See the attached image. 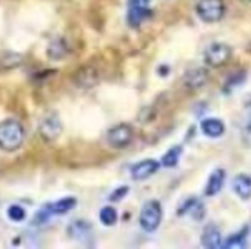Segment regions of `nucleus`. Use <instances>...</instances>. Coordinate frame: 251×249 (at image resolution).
Wrapping results in <instances>:
<instances>
[{"instance_id": "1", "label": "nucleus", "mask_w": 251, "mask_h": 249, "mask_svg": "<svg viewBox=\"0 0 251 249\" xmlns=\"http://www.w3.org/2000/svg\"><path fill=\"white\" fill-rule=\"evenodd\" d=\"M25 142V128L16 118H6L0 122V149L5 153H14Z\"/></svg>"}, {"instance_id": "2", "label": "nucleus", "mask_w": 251, "mask_h": 249, "mask_svg": "<svg viewBox=\"0 0 251 249\" xmlns=\"http://www.w3.org/2000/svg\"><path fill=\"white\" fill-rule=\"evenodd\" d=\"M163 219V208L159 200H148L140 209L139 214V225L145 232H154Z\"/></svg>"}, {"instance_id": "3", "label": "nucleus", "mask_w": 251, "mask_h": 249, "mask_svg": "<svg viewBox=\"0 0 251 249\" xmlns=\"http://www.w3.org/2000/svg\"><path fill=\"white\" fill-rule=\"evenodd\" d=\"M233 49L224 42H213L203 51V63L208 68H221L231 60Z\"/></svg>"}, {"instance_id": "4", "label": "nucleus", "mask_w": 251, "mask_h": 249, "mask_svg": "<svg viewBox=\"0 0 251 249\" xmlns=\"http://www.w3.org/2000/svg\"><path fill=\"white\" fill-rule=\"evenodd\" d=\"M77 204V200L74 197H63L57 202H52V203H47L40 211H37L36 217H34V223L36 225H42L48 222L52 215H63L70 212L71 209L75 208Z\"/></svg>"}, {"instance_id": "5", "label": "nucleus", "mask_w": 251, "mask_h": 249, "mask_svg": "<svg viewBox=\"0 0 251 249\" xmlns=\"http://www.w3.org/2000/svg\"><path fill=\"white\" fill-rule=\"evenodd\" d=\"M225 2L224 0H201L196 5V14L205 23H217L225 16Z\"/></svg>"}, {"instance_id": "6", "label": "nucleus", "mask_w": 251, "mask_h": 249, "mask_svg": "<svg viewBox=\"0 0 251 249\" xmlns=\"http://www.w3.org/2000/svg\"><path fill=\"white\" fill-rule=\"evenodd\" d=\"M133 128L128 123H119L106 133V143L114 149H124L133 142Z\"/></svg>"}, {"instance_id": "7", "label": "nucleus", "mask_w": 251, "mask_h": 249, "mask_svg": "<svg viewBox=\"0 0 251 249\" xmlns=\"http://www.w3.org/2000/svg\"><path fill=\"white\" fill-rule=\"evenodd\" d=\"M62 131H63V125H62L57 114H50L47 117H43L39 125V134H40L42 140H45L48 143L57 140L60 137Z\"/></svg>"}, {"instance_id": "8", "label": "nucleus", "mask_w": 251, "mask_h": 249, "mask_svg": "<svg viewBox=\"0 0 251 249\" xmlns=\"http://www.w3.org/2000/svg\"><path fill=\"white\" fill-rule=\"evenodd\" d=\"M159 169H160V161L154 158H145L133 165V168H131V177L136 181H144L154 176Z\"/></svg>"}, {"instance_id": "9", "label": "nucleus", "mask_w": 251, "mask_h": 249, "mask_svg": "<svg viewBox=\"0 0 251 249\" xmlns=\"http://www.w3.org/2000/svg\"><path fill=\"white\" fill-rule=\"evenodd\" d=\"M177 215L179 217H183V215H191L193 220L201 222L206 215V208L198 197H190L180 204V208L177 209Z\"/></svg>"}, {"instance_id": "10", "label": "nucleus", "mask_w": 251, "mask_h": 249, "mask_svg": "<svg viewBox=\"0 0 251 249\" xmlns=\"http://www.w3.org/2000/svg\"><path fill=\"white\" fill-rule=\"evenodd\" d=\"M210 72L206 68H191L183 74V85L188 90H199L208 83Z\"/></svg>"}, {"instance_id": "11", "label": "nucleus", "mask_w": 251, "mask_h": 249, "mask_svg": "<svg viewBox=\"0 0 251 249\" xmlns=\"http://www.w3.org/2000/svg\"><path fill=\"white\" fill-rule=\"evenodd\" d=\"M222 234L219 231V228L214 225L210 223L206 225L202 234H201V245L206 249H217V248H222Z\"/></svg>"}, {"instance_id": "12", "label": "nucleus", "mask_w": 251, "mask_h": 249, "mask_svg": "<svg viewBox=\"0 0 251 249\" xmlns=\"http://www.w3.org/2000/svg\"><path fill=\"white\" fill-rule=\"evenodd\" d=\"M225 179H226V172H225V169H222V168H216L211 174H210V177H208V180H206V185H205V196L206 197H214V196H217L221 191H222V188H224V185H225Z\"/></svg>"}, {"instance_id": "13", "label": "nucleus", "mask_w": 251, "mask_h": 249, "mask_svg": "<svg viewBox=\"0 0 251 249\" xmlns=\"http://www.w3.org/2000/svg\"><path fill=\"white\" fill-rule=\"evenodd\" d=\"M201 131L210 138H219L225 134V123L217 117H205L201 122Z\"/></svg>"}, {"instance_id": "14", "label": "nucleus", "mask_w": 251, "mask_h": 249, "mask_svg": "<svg viewBox=\"0 0 251 249\" xmlns=\"http://www.w3.org/2000/svg\"><path fill=\"white\" fill-rule=\"evenodd\" d=\"M233 192L241 200H250L251 199V176L247 172H239L234 176L231 183Z\"/></svg>"}, {"instance_id": "15", "label": "nucleus", "mask_w": 251, "mask_h": 249, "mask_svg": "<svg viewBox=\"0 0 251 249\" xmlns=\"http://www.w3.org/2000/svg\"><path fill=\"white\" fill-rule=\"evenodd\" d=\"M91 225L85 220H75L68 226V235L75 242H86L91 237Z\"/></svg>"}, {"instance_id": "16", "label": "nucleus", "mask_w": 251, "mask_h": 249, "mask_svg": "<svg viewBox=\"0 0 251 249\" xmlns=\"http://www.w3.org/2000/svg\"><path fill=\"white\" fill-rule=\"evenodd\" d=\"M248 234H250V228L245 226L241 231H237L234 234H231L228 239L222 243V248L225 249H241V248H247L248 245Z\"/></svg>"}, {"instance_id": "17", "label": "nucleus", "mask_w": 251, "mask_h": 249, "mask_svg": "<svg viewBox=\"0 0 251 249\" xmlns=\"http://www.w3.org/2000/svg\"><path fill=\"white\" fill-rule=\"evenodd\" d=\"M151 16V9L150 8H128V25L131 28H139L144 22Z\"/></svg>"}, {"instance_id": "18", "label": "nucleus", "mask_w": 251, "mask_h": 249, "mask_svg": "<svg viewBox=\"0 0 251 249\" xmlns=\"http://www.w3.org/2000/svg\"><path fill=\"white\" fill-rule=\"evenodd\" d=\"M183 154V146L182 145H174L171 146L165 154H163L160 160V166L163 168H176L180 161V157Z\"/></svg>"}, {"instance_id": "19", "label": "nucleus", "mask_w": 251, "mask_h": 249, "mask_svg": "<svg viewBox=\"0 0 251 249\" xmlns=\"http://www.w3.org/2000/svg\"><path fill=\"white\" fill-rule=\"evenodd\" d=\"M48 57L51 60H60L63 59L65 56L68 54V46H67V42H65L63 39H56V40H52L50 43V46H48Z\"/></svg>"}, {"instance_id": "20", "label": "nucleus", "mask_w": 251, "mask_h": 249, "mask_svg": "<svg viewBox=\"0 0 251 249\" xmlns=\"http://www.w3.org/2000/svg\"><path fill=\"white\" fill-rule=\"evenodd\" d=\"M245 80H247V71H244V69L237 71V72L231 74L230 77L226 79V82L224 83L222 91H224L225 94H230L233 90L239 88V86H242V85L245 83Z\"/></svg>"}, {"instance_id": "21", "label": "nucleus", "mask_w": 251, "mask_h": 249, "mask_svg": "<svg viewBox=\"0 0 251 249\" xmlns=\"http://www.w3.org/2000/svg\"><path fill=\"white\" fill-rule=\"evenodd\" d=\"M119 214L113 206H103L99 212V220L103 226H114L117 223Z\"/></svg>"}, {"instance_id": "22", "label": "nucleus", "mask_w": 251, "mask_h": 249, "mask_svg": "<svg viewBox=\"0 0 251 249\" xmlns=\"http://www.w3.org/2000/svg\"><path fill=\"white\" fill-rule=\"evenodd\" d=\"M75 83L80 86H93L97 83L94 69H80L77 74V79H75Z\"/></svg>"}, {"instance_id": "23", "label": "nucleus", "mask_w": 251, "mask_h": 249, "mask_svg": "<svg viewBox=\"0 0 251 249\" xmlns=\"http://www.w3.org/2000/svg\"><path fill=\"white\" fill-rule=\"evenodd\" d=\"M8 214V219L11 222H24L26 219V211L24 206H20V204H11V206L8 208L6 211Z\"/></svg>"}, {"instance_id": "24", "label": "nucleus", "mask_w": 251, "mask_h": 249, "mask_svg": "<svg viewBox=\"0 0 251 249\" xmlns=\"http://www.w3.org/2000/svg\"><path fill=\"white\" fill-rule=\"evenodd\" d=\"M128 191H129L128 186H121V188H117V189H114V191L110 194V197H108V200H110L111 203L121 202L122 199H125V197L128 196Z\"/></svg>"}, {"instance_id": "25", "label": "nucleus", "mask_w": 251, "mask_h": 249, "mask_svg": "<svg viewBox=\"0 0 251 249\" xmlns=\"http://www.w3.org/2000/svg\"><path fill=\"white\" fill-rule=\"evenodd\" d=\"M241 137H242V142L248 146H251V115L247 118V122L242 128V133H241Z\"/></svg>"}, {"instance_id": "26", "label": "nucleus", "mask_w": 251, "mask_h": 249, "mask_svg": "<svg viewBox=\"0 0 251 249\" xmlns=\"http://www.w3.org/2000/svg\"><path fill=\"white\" fill-rule=\"evenodd\" d=\"M131 8H150L152 0H128Z\"/></svg>"}, {"instance_id": "27", "label": "nucleus", "mask_w": 251, "mask_h": 249, "mask_svg": "<svg viewBox=\"0 0 251 249\" xmlns=\"http://www.w3.org/2000/svg\"><path fill=\"white\" fill-rule=\"evenodd\" d=\"M157 74L160 75V77H167V75L170 74V67H167V65H160L159 69H157Z\"/></svg>"}]
</instances>
